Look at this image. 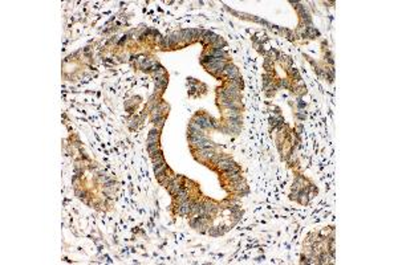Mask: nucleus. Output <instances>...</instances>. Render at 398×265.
Masks as SVG:
<instances>
[{
  "label": "nucleus",
  "instance_id": "obj_1",
  "mask_svg": "<svg viewBox=\"0 0 398 265\" xmlns=\"http://www.w3.org/2000/svg\"><path fill=\"white\" fill-rule=\"evenodd\" d=\"M191 204H193L191 200H186L181 203L179 207L177 208V212H179L181 215H189V213H191Z\"/></svg>",
  "mask_w": 398,
  "mask_h": 265
},
{
  "label": "nucleus",
  "instance_id": "obj_2",
  "mask_svg": "<svg viewBox=\"0 0 398 265\" xmlns=\"http://www.w3.org/2000/svg\"><path fill=\"white\" fill-rule=\"evenodd\" d=\"M222 73H223V74H226V76H228L230 78H231V80H235V78L238 77V74H239L238 69H236V68H235L234 65H231V64H230V65H226V68L223 69V72H222Z\"/></svg>",
  "mask_w": 398,
  "mask_h": 265
},
{
  "label": "nucleus",
  "instance_id": "obj_3",
  "mask_svg": "<svg viewBox=\"0 0 398 265\" xmlns=\"http://www.w3.org/2000/svg\"><path fill=\"white\" fill-rule=\"evenodd\" d=\"M236 165L231 161V159H227V158H224L223 161H220L219 163H218V167H219V170H230V168H232V167H235Z\"/></svg>",
  "mask_w": 398,
  "mask_h": 265
},
{
  "label": "nucleus",
  "instance_id": "obj_4",
  "mask_svg": "<svg viewBox=\"0 0 398 265\" xmlns=\"http://www.w3.org/2000/svg\"><path fill=\"white\" fill-rule=\"evenodd\" d=\"M169 190H170V192L173 195H177L179 192V190H181V184L178 183V180H171V183L169 186Z\"/></svg>",
  "mask_w": 398,
  "mask_h": 265
},
{
  "label": "nucleus",
  "instance_id": "obj_5",
  "mask_svg": "<svg viewBox=\"0 0 398 265\" xmlns=\"http://www.w3.org/2000/svg\"><path fill=\"white\" fill-rule=\"evenodd\" d=\"M151 159H153L154 165H159V163H165L163 161V155H162L161 151H157V153L151 154Z\"/></svg>",
  "mask_w": 398,
  "mask_h": 265
},
{
  "label": "nucleus",
  "instance_id": "obj_6",
  "mask_svg": "<svg viewBox=\"0 0 398 265\" xmlns=\"http://www.w3.org/2000/svg\"><path fill=\"white\" fill-rule=\"evenodd\" d=\"M165 170H166V165L165 163H159V165H154V171H155V175H163L165 174Z\"/></svg>",
  "mask_w": 398,
  "mask_h": 265
},
{
  "label": "nucleus",
  "instance_id": "obj_7",
  "mask_svg": "<svg viewBox=\"0 0 398 265\" xmlns=\"http://www.w3.org/2000/svg\"><path fill=\"white\" fill-rule=\"evenodd\" d=\"M199 153H200L202 155H203V156H206V158H210V159H211V158L214 156V154H215V153H214V150L210 149V147L199 149Z\"/></svg>",
  "mask_w": 398,
  "mask_h": 265
},
{
  "label": "nucleus",
  "instance_id": "obj_8",
  "mask_svg": "<svg viewBox=\"0 0 398 265\" xmlns=\"http://www.w3.org/2000/svg\"><path fill=\"white\" fill-rule=\"evenodd\" d=\"M182 40V32H174L173 35L170 36V41H171V45H175L178 44L179 41Z\"/></svg>",
  "mask_w": 398,
  "mask_h": 265
},
{
  "label": "nucleus",
  "instance_id": "obj_9",
  "mask_svg": "<svg viewBox=\"0 0 398 265\" xmlns=\"http://www.w3.org/2000/svg\"><path fill=\"white\" fill-rule=\"evenodd\" d=\"M165 85H166V78H165V77L157 78V81H155V89H163Z\"/></svg>",
  "mask_w": 398,
  "mask_h": 265
},
{
  "label": "nucleus",
  "instance_id": "obj_10",
  "mask_svg": "<svg viewBox=\"0 0 398 265\" xmlns=\"http://www.w3.org/2000/svg\"><path fill=\"white\" fill-rule=\"evenodd\" d=\"M239 170H240V168H239L238 166H235V167H232V168H230V170H226L224 172H226L227 176L231 178V176H234V175H236V174H239Z\"/></svg>",
  "mask_w": 398,
  "mask_h": 265
},
{
  "label": "nucleus",
  "instance_id": "obj_11",
  "mask_svg": "<svg viewBox=\"0 0 398 265\" xmlns=\"http://www.w3.org/2000/svg\"><path fill=\"white\" fill-rule=\"evenodd\" d=\"M235 190L236 191H247V186H246V183L243 182H239V183H235Z\"/></svg>",
  "mask_w": 398,
  "mask_h": 265
},
{
  "label": "nucleus",
  "instance_id": "obj_12",
  "mask_svg": "<svg viewBox=\"0 0 398 265\" xmlns=\"http://www.w3.org/2000/svg\"><path fill=\"white\" fill-rule=\"evenodd\" d=\"M161 45H162V48H169L170 45H171V41H170V37H163L161 40Z\"/></svg>",
  "mask_w": 398,
  "mask_h": 265
},
{
  "label": "nucleus",
  "instance_id": "obj_13",
  "mask_svg": "<svg viewBox=\"0 0 398 265\" xmlns=\"http://www.w3.org/2000/svg\"><path fill=\"white\" fill-rule=\"evenodd\" d=\"M147 150L150 154H154L157 151H159V147H158V143L157 145H147Z\"/></svg>",
  "mask_w": 398,
  "mask_h": 265
},
{
  "label": "nucleus",
  "instance_id": "obj_14",
  "mask_svg": "<svg viewBox=\"0 0 398 265\" xmlns=\"http://www.w3.org/2000/svg\"><path fill=\"white\" fill-rule=\"evenodd\" d=\"M223 159H224V156L220 155V154H214V156L211 158V161L214 162V163H216V165H218V163H219L220 161H223Z\"/></svg>",
  "mask_w": 398,
  "mask_h": 265
},
{
  "label": "nucleus",
  "instance_id": "obj_15",
  "mask_svg": "<svg viewBox=\"0 0 398 265\" xmlns=\"http://www.w3.org/2000/svg\"><path fill=\"white\" fill-rule=\"evenodd\" d=\"M149 135L150 137H159V129H153Z\"/></svg>",
  "mask_w": 398,
  "mask_h": 265
}]
</instances>
